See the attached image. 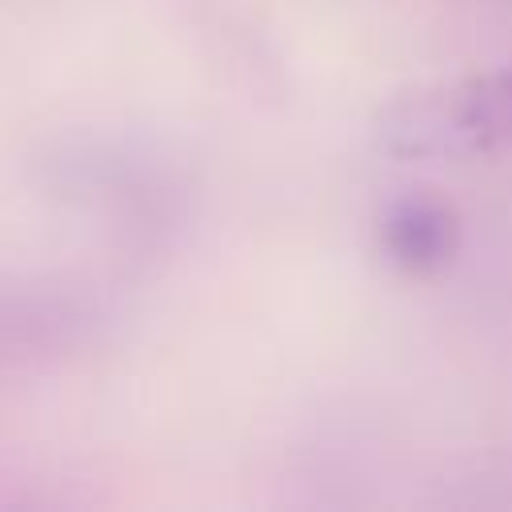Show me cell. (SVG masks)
Masks as SVG:
<instances>
[{
  "label": "cell",
  "instance_id": "obj_1",
  "mask_svg": "<svg viewBox=\"0 0 512 512\" xmlns=\"http://www.w3.org/2000/svg\"><path fill=\"white\" fill-rule=\"evenodd\" d=\"M100 296L64 272L0 276V380L44 372L84 352L104 328Z\"/></svg>",
  "mask_w": 512,
  "mask_h": 512
}]
</instances>
